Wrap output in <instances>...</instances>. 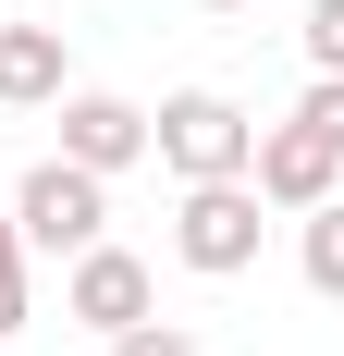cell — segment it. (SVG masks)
Listing matches in <instances>:
<instances>
[{"mask_svg":"<svg viewBox=\"0 0 344 356\" xmlns=\"http://www.w3.org/2000/svg\"><path fill=\"white\" fill-rule=\"evenodd\" d=\"M148 160L185 172V184H234L246 160H258V123H246L221 86H172V99L148 111Z\"/></svg>","mask_w":344,"mask_h":356,"instance_id":"1","label":"cell"},{"mask_svg":"<svg viewBox=\"0 0 344 356\" xmlns=\"http://www.w3.org/2000/svg\"><path fill=\"white\" fill-rule=\"evenodd\" d=\"M258 234H271V209H258V184H185V209H172V258L185 270H209V283H234V270H258Z\"/></svg>","mask_w":344,"mask_h":356,"instance_id":"2","label":"cell"},{"mask_svg":"<svg viewBox=\"0 0 344 356\" xmlns=\"http://www.w3.org/2000/svg\"><path fill=\"white\" fill-rule=\"evenodd\" d=\"M13 234H25V258H74L111 234V184L74 172V160H37L25 184H13Z\"/></svg>","mask_w":344,"mask_h":356,"instance_id":"3","label":"cell"},{"mask_svg":"<svg viewBox=\"0 0 344 356\" xmlns=\"http://www.w3.org/2000/svg\"><path fill=\"white\" fill-rule=\"evenodd\" d=\"M62 320H86L111 344V332H136V320H160V283H148V258L136 246H74V270H62Z\"/></svg>","mask_w":344,"mask_h":356,"instance_id":"4","label":"cell"},{"mask_svg":"<svg viewBox=\"0 0 344 356\" xmlns=\"http://www.w3.org/2000/svg\"><path fill=\"white\" fill-rule=\"evenodd\" d=\"M246 184H258V209H320V197H344V147H320L295 111L283 123H258V160H246Z\"/></svg>","mask_w":344,"mask_h":356,"instance_id":"5","label":"cell"},{"mask_svg":"<svg viewBox=\"0 0 344 356\" xmlns=\"http://www.w3.org/2000/svg\"><path fill=\"white\" fill-rule=\"evenodd\" d=\"M49 160H74V172H136L148 160V111L136 99H111V86H62V147H49Z\"/></svg>","mask_w":344,"mask_h":356,"instance_id":"6","label":"cell"},{"mask_svg":"<svg viewBox=\"0 0 344 356\" xmlns=\"http://www.w3.org/2000/svg\"><path fill=\"white\" fill-rule=\"evenodd\" d=\"M62 99V25H0V111Z\"/></svg>","mask_w":344,"mask_h":356,"instance_id":"7","label":"cell"},{"mask_svg":"<svg viewBox=\"0 0 344 356\" xmlns=\"http://www.w3.org/2000/svg\"><path fill=\"white\" fill-rule=\"evenodd\" d=\"M295 258H308V283L344 307V197H320V209H295Z\"/></svg>","mask_w":344,"mask_h":356,"instance_id":"8","label":"cell"},{"mask_svg":"<svg viewBox=\"0 0 344 356\" xmlns=\"http://www.w3.org/2000/svg\"><path fill=\"white\" fill-rule=\"evenodd\" d=\"M25 234H13V209H0V344H13V332H25Z\"/></svg>","mask_w":344,"mask_h":356,"instance_id":"9","label":"cell"},{"mask_svg":"<svg viewBox=\"0 0 344 356\" xmlns=\"http://www.w3.org/2000/svg\"><path fill=\"white\" fill-rule=\"evenodd\" d=\"M295 123H308L320 147H344V74H308V99H295Z\"/></svg>","mask_w":344,"mask_h":356,"instance_id":"10","label":"cell"},{"mask_svg":"<svg viewBox=\"0 0 344 356\" xmlns=\"http://www.w3.org/2000/svg\"><path fill=\"white\" fill-rule=\"evenodd\" d=\"M111 356H197V332L185 320H136V332H111Z\"/></svg>","mask_w":344,"mask_h":356,"instance_id":"11","label":"cell"},{"mask_svg":"<svg viewBox=\"0 0 344 356\" xmlns=\"http://www.w3.org/2000/svg\"><path fill=\"white\" fill-rule=\"evenodd\" d=\"M308 74H344V0H308Z\"/></svg>","mask_w":344,"mask_h":356,"instance_id":"12","label":"cell"},{"mask_svg":"<svg viewBox=\"0 0 344 356\" xmlns=\"http://www.w3.org/2000/svg\"><path fill=\"white\" fill-rule=\"evenodd\" d=\"M209 13H258V0H209Z\"/></svg>","mask_w":344,"mask_h":356,"instance_id":"13","label":"cell"}]
</instances>
